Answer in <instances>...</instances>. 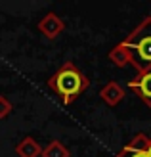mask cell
<instances>
[{"label":"cell","instance_id":"3","mask_svg":"<svg viewBox=\"0 0 151 157\" xmlns=\"http://www.w3.org/2000/svg\"><path fill=\"white\" fill-rule=\"evenodd\" d=\"M128 86L151 107V69L144 73H138L134 78H130Z\"/></svg>","mask_w":151,"mask_h":157},{"label":"cell","instance_id":"9","mask_svg":"<svg viewBox=\"0 0 151 157\" xmlns=\"http://www.w3.org/2000/svg\"><path fill=\"white\" fill-rule=\"evenodd\" d=\"M109 59L113 61L117 67H126L128 65V56H126V52H124V48L121 44H117L115 48L109 52Z\"/></svg>","mask_w":151,"mask_h":157},{"label":"cell","instance_id":"11","mask_svg":"<svg viewBox=\"0 0 151 157\" xmlns=\"http://www.w3.org/2000/svg\"><path fill=\"white\" fill-rule=\"evenodd\" d=\"M145 153H147V157H151V138H149V142H147V147H145Z\"/></svg>","mask_w":151,"mask_h":157},{"label":"cell","instance_id":"2","mask_svg":"<svg viewBox=\"0 0 151 157\" xmlns=\"http://www.w3.org/2000/svg\"><path fill=\"white\" fill-rule=\"evenodd\" d=\"M128 56V65L136 67L138 73L151 69V17H145L132 33L121 42Z\"/></svg>","mask_w":151,"mask_h":157},{"label":"cell","instance_id":"4","mask_svg":"<svg viewBox=\"0 0 151 157\" xmlns=\"http://www.w3.org/2000/svg\"><path fill=\"white\" fill-rule=\"evenodd\" d=\"M147 142H149V136H145L144 132H140V134H136L132 138L130 144H126L117 153V157H147V153H145Z\"/></svg>","mask_w":151,"mask_h":157},{"label":"cell","instance_id":"5","mask_svg":"<svg viewBox=\"0 0 151 157\" xmlns=\"http://www.w3.org/2000/svg\"><path fill=\"white\" fill-rule=\"evenodd\" d=\"M63 29H65V25H63V21L55 13H48L38 21V31L48 38H55Z\"/></svg>","mask_w":151,"mask_h":157},{"label":"cell","instance_id":"6","mask_svg":"<svg viewBox=\"0 0 151 157\" xmlns=\"http://www.w3.org/2000/svg\"><path fill=\"white\" fill-rule=\"evenodd\" d=\"M100 98L105 101L107 105H117L119 101H121L123 98H124V88L119 82H115V81H111V82H107L105 86L101 88V92H100Z\"/></svg>","mask_w":151,"mask_h":157},{"label":"cell","instance_id":"7","mask_svg":"<svg viewBox=\"0 0 151 157\" xmlns=\"http://www.w3.org/2000/svg\"><path fill=\"white\" fill-rule=\"evenodd\" d=\"M15 151H17L19 157H38V155L42 153V150H40V146H38V142H36L35 138H31V136L23 138L21 142L15 146Z\"/></svg>","mask_w":151,"mask_h":157},{"label":"cell","instance_id":"8","mask_svg":"<svg viewBox=\"0 0 151 157\" xmlns=\"http://www.w3.org/2000/svg\"><path fill=\"white\" fill-rule=\"evenodd\" d=\"M42 157H69V150L63 144H59V142H50L48 146H46V150L40 153Z\"/></svg>","mask_w":151,"mask_h":157},{"label":"cell","instance_id":"1","mask_svg":"<svg viewBox=\"0 0 151 157\" xmlns=\"http://www.w3.org/2000/svg\"><path fill=\"white\" fill-rule=\"evenodd\" d=\"M48 86L52 88V92L55 96L61 98L63 104L69 105L71 101H75L90 86V81H88V77H84V73L75 63L65 61V63L48 78Z\"/></svg>","mask_w":151,"mask_h":157},{"label":"cell","instance_id":"10","mask_svg":"<svg viewBox=\"0 0 151 157\" xmlns=\"http://www.w3.org/2000/svg\"><path fill=\"white\" fill-rule=\"evenodd\" d=\"M10 111H12V104L4 96H0V119H4L6 115H10Z\"/></svg>","mask_w":151,"mask_h":157}]
</instances>
